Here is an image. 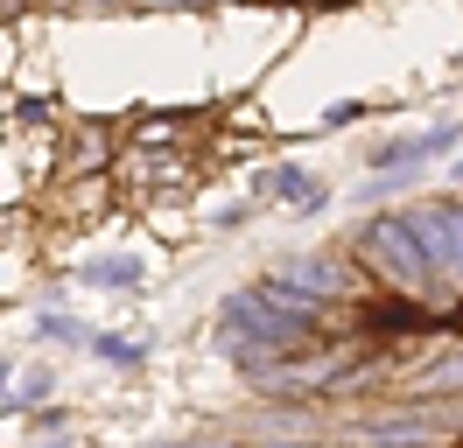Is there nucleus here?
<instances>
[{"label": "nucleus", "instance_id": "nucleus-6", "mask_svg": "<svg viewBox=\"0 0 463 448\" xmlns=\"http://www.w3.org/2000/svg\"><path fill=\"white\" fill-rule=\"evenodd\" d=\"M358 112H365V106H358V98H345V106H330V112H323V126H345V119H358Z\"/></svg>", "mask_w": 463, "mask_h": 448}, {"label": "nucleus", "instance_id": "nucleus-7", "mask_svg": "<svg viewBox=\"0 0 463 448\" xmlns=\"http://www.w3.org/2000/svg\"><path fill=\"white\" fill-rule=\"evenodd\" d=\"M7 7H14V0H7Z\"/></svg>", "mask_w": 463, "mask_h": 448}, {"label": "nucleus", "instance_id": "nucleus-1", "mask_svg": "<svg viewBox=\"0 0 463 448\" xmlns=\"http://www.w3.org/2000/svg\"><path fill=\"white\" fill-rule=\"evenodd\" d=\"M358 259H373L393 287H421V280L435 274L429 252H421V238H414V224H407V210L401 218H373L365 224V231H358Z\"/></svg>", "mask_w": 463, "mask_h": 448}, {"label": "nucleus", "instance_id": "nucleus-2", "mask_svg": "<svg viewBox=\"0 0 463 448\" xmlns=\"http://www.w3.org/2000/svg\"><path fill=\"white\" fill-rule=\"evenodd\" d=\"M407 224H414V238H421L435 274L463 280V203H414Z\"/></svg>", "mask_w": 463, "mask_h": 448}, {"label": "nucleus", "instance_id": "nucleus-5", "mask_svg": "<svg viewBox=\"0 0 463 448\" xmlns=\"http://www.w3.org/2000/svg\"><path fill=\"white\" fill-rule=\"evenodd\" d=\"M85 280H99V287H141L147 259L141 252H99V259H85Z\"/></svg>", "mask_w": 463, "mask_h": 448}, {"label": "nucleus", "instance_id": "nucleus-4", "mask_svg": "<svg viewBox=\"0 0 463 448\" xmlns=\"http://www.w3.org/2000/svg\"><path fill=\"white\" fill-rule=\"evenodd\" d=\"M457 140H463L457 126H429V134L386 140V147H379V154H373V168H379V175H407V168H414V162H429V154H449Z\"/></svg>", "mask_w": 463, "mask_h": 448}, {"label": "nucleus", "instance_id": "nucleus-3", "mask_svg": "<svg viewBox=\"0 0 463 448\" xmlns=\"http://www.w3.org/2000/svg\"><path fill=\"white\" fill-rule=\"evenodd\" d=\"M281 280H288L295 294H309V302H337V294H351V266L337 259V252H302V259H288L281 266Z\"/></svg>", "mask_w": 463, "mask_h": 448}]
</instances>
